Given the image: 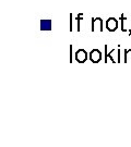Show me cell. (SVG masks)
I'll use <instances>...</instances> for the list:
<instances>
[{
    "instance_id": "obj_1",
    "label": "cell",
    "mask_w": 131,
    "mask_h": 147,
    "mask_svg": "<svg viewBox=\"0 0 131 147\" xmlns=\"http://www.w3.org/2000/svg\"><path fill=\"white\" fill-rule=\"evenodd\" d=\"M103 19L102 18H92V27H91V31L92 32H95L96 30V27H97V30L100 32H103L104 31V28H103Z\"/></svg>"
},
{
    "instance_id": "obj_2",
    "label": "cell",
    "mask_w": 131,
    "mask_h": 147,
    "mask_svg": "<svg viewBox=\"0 0 131 147\" xmlns=\"http://www.w3.org/2000/svg\"><path fill=\"white\" fill-rule=\"evenodd\" d=\"M105 25H106V30L108 32H115L118 28V21L114 18H109L106 20Z\"/></svg>"
},
{
    "instance_id": "obj_3",
    "label": "cell",
    "mask_w": 131,
    "mask_h": 147,
    "mask_svg": "<svg viewBox=\"0 0 131 147\" xmlns=\"http://www.w3.org/2000/svg\"><path fill=\"white\" fill-rule=\"evenodd\" d=\"M74 57L77 62L79 63H84L88 60V53L84 50V49H78L75 53H74Z\"/></svg>"
},
{
    "instance_id": "obj_4",
    "label": "cell",
    "mask_w": 131,
    "mask_h": 147,
    "mask_svg": "<svg viewBox=\"0 0 131 147\" xmlns=\"http://www.w3.org/2000/svg\"><path fill=\"white\" fill-rule=\"evenodd\" d=\"M89 58L93 63H98L102 60V53L98 49H93L89 53Z\"/></svg>"
},
{
    "instance_id": "obj_5",
    "label": "cell",
    "mask_w": 131,
    "mask_h": 147,
    "mask_svg": "<svg viewBox=\"0 0 131 147\" xmlns=\"http://www.w3.org/2000/svg\"><path fill=\"white\" fill-rule=\"evenodd\" d=\"M52 27V21L50 19H44L41 21V30L42 31H50Z\"/></svg>"
},
{
    "instance_id": "obj_6",
    "label": "cell",
    "mask_w": 131,
    "mask_h": 147,
    "mask_svg": "<svg viewBox=\"0 0 131 147\" xmlns=\"http://www.w3.org/2000/svg\"><path fill=\"white\" fill-rule=\"evenodd\" d=\"M107 45H105V63L107 62V60H108V58L110 59V61L113 63H117V61H116L115 59H114V56H113V53H115V49H113L110 53H107Z\"/></svg>"
},
{
    "instance_id": "obj_7",
    "label": "cell",
    "mask_w": 131,
    "mask_h": 147,
    "mask_svg": "<svg viewBox=\"0 0 131 147\" xmlns=\"http://www.w3.org/2000/svg\"><path fill=\"white\" fill-rule=\"evenodd\" d=\"M127 21V19H126V16H125V14H121L120 16V23H121V31L122 32H128L129 33V35H131V32L130 31H128L126 27H125V22Z\"/></svg>"
},
{
    "instance_id": "obj_8",
    "label": "cell",
    "mask_w": 131,
    "mask_h": 147,
    "mask_svg": "<svg viewBox=\"0 0 131 147\" xmlns=\"http://www.w3.org/2000/svg\"><path fill=\"white\" fill-rule=\"evenodd\" d=\"M77 31L80 32L81 31V25H80V23H81V21L83 20V13H79L78 16H77Z\"/></svg>"
},
{
    "instance_id": "obj_9",
    "label": "cell",
    "mask_w": 131,
    "mask_h": 147,
    "mask_svg": "<svg viewBox=\"0 0 131 147\" xmlns=\"http://www.w3.org/2000/svg\"><path fill=\"white\" fill-rule=\"evenodd\" d=\"M131 60V49H125V59L124 62L128 63Z\"/></svg>"
},
{
    "instance_id": "obj_10",
    "label": "cell",
    "mask_w": 131,
    "mask_h": 147,
    "mask_svg": "<svg viewBox=\"0 0 131 147\" xmlns=\"http://www.w3.org/2000/svg\"><path fill=\"white\" fill-rule=\"evenodd\" d=\"M72 13H70V32H72L73 31V25H72V20H73V19H72Z\"/></svg>"
},
{
    "instance_id": "obj_11",
    "label": "cell",
    "mask_w": 131,
    "mask_h": 147,
    "mask_svg": "<svg viewBox=\"0 0 131 147\" xmlns=\"http://www.w3.org/2000/svg\"><path fill=\"white\" fill-rule=\"evenodd\" d=\"M72 62V45H70V63Z\"/></svg>"
}]
</instances>
